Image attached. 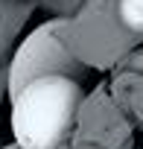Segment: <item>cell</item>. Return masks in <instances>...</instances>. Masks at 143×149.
I'll return each mask as SVG.
<instances>
[{
  "label": "cell",
  "mask_w": 143,
  "mask_h": 149,
  "mask_svg": "<svg viewBox=\"0 0 143 149\" xmlns=\"http://www.w3.org/2000/svg\"><path fill=\"white\" fill-rule=\"evenodd\" d=\"M3 149H18V146H15V143H12V146H3Z\"/></svg>",
  "instance_id": "obj_5"
},
{
  "label": "cell",
  "mask_w": 143,
  "mask_h": 149,
  "mask_svg": "<svg viewBox=\"0 0 143 149\" xmlns=\"http://www.w3.org/2000/svg\"><path fill=\"white\" fill-rule=\"evenodd\" d=\"M131 67L143 73V53H134V58H131Z\"/></svg>",
  "instance_id": "obj_4"
},
{
  "label": "cell",
  "mask_w": 143,
  "mask_h": 149,
  "mask_svg": "<svg viewBox=\"0 0 143 149\" xmlns=\"http://www.w3.org/2000/svg\"><path fill=\"white\" fill-rule=\"evenodd\" d=\"M61 26H64V21H50V24L38 26L21 44V50L15 53L12 67H9V94L12 97L41 76H73L79 70L76 58L70 56V50L58 38Z\"/></svg>",
  "instance_id": "obj_2"
},
{
  "label": "cell",
  "mask_w": 143,
  "mask_h": 149,
  "mask_svg": "<svg viewBox=\"0 0 143 149\" xmlns=\"http://www.w3.org/2000/svg\"><path fill=\"white\" fill-rule=\"evenodd\" d=\"M117 15L131 32H143V0H117Z\"/></svg>",
  "instance_id": "obj_3"
},
{
  "label": "cell",
  "mask_w": 143,
  "mask_h": 149,
  "mask_svg": "<svg viewBox=\"0 0 143 149\" xmlns=\"http://www.w3.org/2000/svg\"><path fill=\"white\" fill-rule=\"evenodd\" d=\"M85 94L73 76H41L12 97L18 149H70Z\"/></svg>",
  "instance_id": "obj_1"
}]
</instances>
